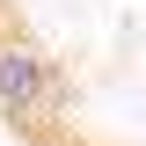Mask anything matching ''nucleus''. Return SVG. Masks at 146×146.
I'll return each mask as SVG.
<instances>
[{"mask_svg":"<svg viewBox=\"0 0 146 146\" xmlns=\"http://www.w3.org/2000/svg\"><path fill=\"white\" fill-rule=\"evenodd\" d=\"M66 102V80L44 51H36L29 36L0 29V117H15V124H36V117H58Z\"/></svg>","mask_w":146,"mask_h":146,"instance_id":"f257e3e1","label":"nucleus"}]
</instances>
